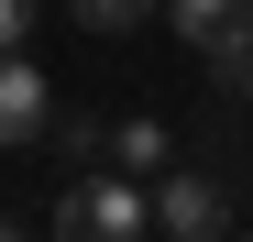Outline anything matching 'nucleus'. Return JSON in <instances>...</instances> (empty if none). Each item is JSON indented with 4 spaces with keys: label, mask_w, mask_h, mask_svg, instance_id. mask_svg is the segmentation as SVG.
<instances>
[{
    "label": "nucleus",
    "mask_w": 253,
    "mask_h": 242,
    "mask_svg": "<svg viewBox=\"0 0 253 242\" xmlns=\"http://www.w3.org/2000/svg\"><path fill=\"white\" fill-rule=\"evenodd\" d=\"M55 132V88L33 55H0V143H44Z\"/></svg>",
    "instance_id": "7ed1b4c3"
},
{
    "label": "nucleus",
    "mask_w": 253,
    "mask_h": 242,
    "mask_svg": "<svg viewBox=\"0 0 253 242\" xmlns=\"http://www.w3.org/2000/svg\"><path fill=\"white\" fill-rule=\"evenodd\" d=\"M110 176H132V187H143V176H154V187L176 176V165H165V121H143V110L110 121Z\"/></svg>",
    "instance_id": "20e7f679"
},
{
    "label": "nucleus",
    "mask_w": 253,
    "mask_h": 242,
    "mask_svg": "<svg viewBox=\"0 0 253 242\" xmlns=\"http://www.w3.org/2000/svg\"><path fill=\"white\" fill-rule=\"evenodd\" d=\"M165 11V0H77V22H88V33H143Z\"/></svg>",
    "instance_id": "0eeeda50"
},
{
    "label": "nucleus",
    "mask_w": 253,
    "mask_h": 242,
    "mask_svg": "<svg viewBox=\"0 0 253 242\" xmlns=\"http://www.w3.org/2000/svg\"><path fill=\"white\" fill-rule=\"evenodd\" d=\"M165 22H176V33H187V44L209 55V44H231V33L253 22V0H165Z\"/></svg>",
    "instance_id": "39448f33"
},
{
    "label": "nucleus",
    "mask_w": 253,
    "mask_h": 242,
    "mask_svg": "<svg viewBox=\"0 0 253 242\" xmlns=\"http://www.w3.org/2000/svg\"><path fill=\"white\" fill-rule=\"evenodd\" d=\"M33 11H44V0H0V55H22V33H33Z\"/></svg>",
    "instance_id": "6e6552de"
},
{
    "label": "nucleus",
    "mask_w": 253,
    "mask_h": 242,
    "mask_svg": "<svg viewBox=\"0 0 253 242\" xmlns=\"http://www.w3.org/2000/svg\"><path fill=\"white\" fill-rule=\"evenodd\" d=\"M0 242H33V231H22V220H0Z\"/></svg>",
    "instance_id": "1a4fd4ad"
},
{
    "label": "nucleus",
    "mask_w": 253,
    "mask_h": 242,
    "mask_svg": "<svg viewBox=\"0 0 253 242\" xmlns=\"http://www.w3.org/2000/svg\"><path fill=\"white\" fill-rule=\"evenodd\" d=\"M209 88H220V99H253V22L231 33V44H209Z\"/></svg>",
    "instance_id": "423d86ee"
},
{
    "label": "nucleus",
    "mask_w": 253,
    "mask_h": 242,
    "mask_svg": "<svg viewBox=\"0 0 253 242\" xmlns=\"http://www.w3.org/2000/svg\"><path fill=\"white\" fill-rule=\"evenodd\" d=\"M242 242H253V231H242Z\"/></svg>",
    "instance_id": "9d476101"
},
{
    "label": "nucleus",
    "mask_w": 253,
    "mask_h": 242,
    "mask_svg": "<svg viewBox=\"0 0 253 242\" xmlns=\"http://www.w3.org/2000/svg\"><path fill=\"white\" fill-rule=\"evenodd\" d=\"M154 242H231V198H220V176H165L154 187Z\"/></svg>",
    "instance_id": "f03ea898"
},
{
    "label": "nucleus",
    "mask_w": 253,
    "mask_h": 242,
    "mask_svg": "<svg viewBox=\"0 0 253 242\" xmlns=\"http://www.w3.org/2000/svg\"><path fill=\"white\" fill-rule=\"evenodd\" d=\"M55 242H154V187H132V176H77L55 198Z\"/></svg>",
    "instance_id": "f257e3e1"
}]
</instances>
